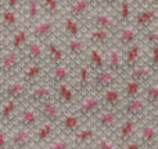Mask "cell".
<instances>
[{
    "mask_svg": "<svg viewBox=\"0 0 158 149\" xmlns=\"http://www.w3.org/2000/svg\"><path fill=\"white\" fill-rule=\"evenodd\" d=\"M25 66L24 53L13 49H3L2 52V82L18 78L21 70Z\"/></svg>",
    "mask_w": 158,
    "mask_h": 149,
    "instance_id": "6da1fadb",
    "label": "cell"
},
{
    "mask_svg": "<svg viewBox=\"0 0 158 149\" xmlns=\"http://www.w3.org/2000/svg\"><path fill=\"white\" fill-rule=\"evenodd\" d=\"M101 109H103V102H101L100 94L89 92L87 95H85L79 99L78 105L72 110L78 116H81L85 121H93V119L97 116Z\"/></svg>",
    "mask_w": 158,
    "mask_h": 149,
    "instance_id": "7a4b0ae2",
    "label": "cell"
},
{
    "mask_svg": "<svg viewBox=\"0 0 158 149\" xmlns=\"http://www.w3.org/2000/svg\"><path fill=\"white\" fill-rule=\"evenodd\" d=\"M89 22L90 27L100 28V29L110 31L115 35L122 25H121L119 20H118L117 14L111 13V10H96L89 15Z\"/></svg>",
    "mask_w": 158,
    "mask_h": 149,
    "instance_id": "3957f363",
    "label": "cell"
},
{
    "mask_svg": "<svg viewBox=\"0 0 158 149\" xmlns=\"http://www.w3.org/2000/svg\"><path fill=\"white\" fill-rule=\"evenodd\" d=\"M56 94V102L64 109V110H72L78 105L81 95L78 94L74 82H63L53 86Z\"/></svg>",
    "mask_w": 158,
    "mask_h": 149,
    "instance_id": "277c9868",
    "label": "cell"
},
{
    "mask_svg": "<svg viewBox=\"0 0 158 149\" xmlns=\"http://www.w3.org/2000/svg\"><path fill=\"white\" fill-rule=\"evenodd\" d=\"M140 123L142 121H137V120L122 116L119 124L117 125V128H115L114 133H112L110 137L114 139L115 144H117L118 147H121V145L126 144V142L132 141V139H136Z\"/></svg>",
    "mask_w": 158,
    "mask_h": 149,
    "instance_id": "5b68a950",
    "label": "cell"
},
{
    "mask_svg": "<svg viewBox=\"0 0 158 149\" xmlns=\"http://www.w3.org/2000/svg\"><path fill=\"white\" fill-rule=\"evenodd\" d=\"M150 112L151 107L147 103V100L144 99V96L125 100L122 109H121V114L123 117H129V119L137 120V121L146 120L148 117V114H150Z\"/></svg>",
    "mask_w": 158,
    "mask_h": 149,
    "instance_id": "8992f818",
    "label": "cell"
},
{
    "mask_svg": "<svg viewBox=\"0 0 158 149\" xmlns=\"http://www.w3.org/2000/svg\"><path fill=\"white\" fill-rule=\"evenodd\" d=\"M122 114L121 112H115V110H110V109H101L98 112V114L93 119V124L96 125V128L98 130V133L101 134H107L111 135L114 133V130L117 128V125L119 124Z\"/></svg>",
    "mask_w": 158,
    "mask_h": 149,
    "instance_id": "52a82bcc",
    "label": "cell"
},
{
    "mask_svg": "<svg viewBox=\"0 0 158 149\" xmlns=\"http://www.w3.org/2000/svg\"><path fill=\"white\" fill-rule=\"evenodd\" d=\"M92 78L93 71L90 70L86 60H79V63H75V74L72 82L81 96L92 92Z\"/></svg>",
    "mask_w": 158,
    "mask_h": 149,
    "instance_id": "ba28073f",
    "label": "cell"
},
{
    "mask_svg": "<svg viewBox=\"0 0 158 149\" xmlns=\"http://www.w3.org/2000/svg\"><path fill=\"white\" fill-rule=\"evenodd\" d=\"M40 123H42V117H40V113H39L38 107H36L35 105L24 102L21 105V109H19L18 114H17L14 127L35 130Z\"/></svg>",
    "mask_w": 158,
    "mask_h": 149,
    "instance_id": "9c48e42d",
    "label": "cell"
},
{
    "mask_svg": "<svg viewBox=\"0 0 158 149\" xmlns=\"http://www.w3.org/2000/svg\"><path fill=\"white\" fill-rule=\"evenodd\" d=\"M54 99H56L54 88H53L52 84H49L44 80V81H40V82L35 84V85L29 86V91H28L25 102L38 106V105H40V103L49 102V100H54Z\"/></svg>",
    "mask_w": 158,
    "mask_h": 149,
    "instance_id": "30bf717a",
    "label": "cell"
},
{
    "mask_svg": "<svg viewBox=\"0 0 158 149\" xmlns=\"http://www.w3.org/2000/svg\"><path fill=\"white\" fill-rule=\"evenodd\" d=\"M28 91H29V85L19 78L6 81V82H2V100L13 99L17 102H25Z\"/></svg>",
    "mask_w": 158,
    "mask_h": 149,
    "instance_id": "8fae6325",
    "label": "cell"
},
{
    "mask_svg": "<svg viewBox=\"0 0 158 149\" xmlns=\"http://www.w3.org/2000/svg\"><path fill=\"white\" fill-rule=\"evenodd\" d=\"M136 139L144 149H158V127L148 117L140 123Z\"/></svg>",
    "mask_w": 158,
    "mask_h": 149,
    "instance_id": "7c38bea8",
    "label": "cell"
},
{
    "mask_svg": "<svg viewBox=\"0 0 158 149\" xmlns=\"http://www.w3.org/2000/svg\"><path fill=\"white\" fill-rule=\"evenodd\" d=\"M74 74H75V64L71 66L69 63L65 61L63 64L50 66L47 68L46 81L49 84H52L53 86H56L63 82H71L74 80Z\"/></svg>",
    "mask_w": 158,
    "mask_h": 149,
    "instance_id": "4fadbf2b",
    "label": "cell"
},
{
    "mask_svg": "<svg viewBox=\"0 0 158 149\" xmlns=\"http://www.w3.org/2000/svg\"><path fill=\"white\" fill-rule=\"evenodd\" d=\"M47 68H49V66L46 63H25L18 78L29 86H32L40 81L46 80Z\"/></svg>",
    "mask_w": 158,
    "mask_h": 149,
    "instance_id": "5bb4252c",
    "label": "cell"
},
{
    "mask_svg": "<svg viewBox=\"0 0 158 149\" xmlns=\"http://www.w3.org/2000/svg\"><path fill=\"white\" fill-rule=\"evenodd\" d=\"M121 80H122V77H119L118 74H115L114 71L108 68L94 72L92 78V92L103 94L104 91L112 88V86H118Z\"/></svg>",
    "mask_w": 158,
    "mask_h": 149,
    "instance_id": "9a60e30c",
    "label": "cell"
},
{
    "mask_svg": "<svg viewBox=\"0 0 158 149\" xmlns=\"http://www.w3.org/2000/svg\"><path fill=\"white\" fill-rule=\"evenodd\" d=\"M56 20L53 17H44V18L38 20L36 22H33L32 25H29V31H31V38H35L38 41L46 42L49 39L53 38L56 32Z\"/></svg>",
    "mask_w": 158,
    "mask_h": 149,
    "instance_id": "2e32d148",
    "label": "cell"
},
{
    "mask_svg": "<svg viewBox=\"0 0 158 149\" xmlns=\"http://www.w3.org/2000/svg\"><path fill=\"white\" fill-rule=\"evenodd\" d=\"M63 39V46L65 49L67 55L72 59L74 61H79V60H85L86 59V55L89 52V42H87L86 38H67Z\"/></svg>",
    "mask_w": 158,
    "mask_h": 149,
    "instance_id": "e0dca14e",
    "label": "cell"
},
{
    "mask_svg": "<svg viewBox=\"0 0 158 149\" xmlns=\"http://www.w3.org/2000/svg\"><path fill=\"white\" fill-rule=\"evenodd\" d=\"M86 39L90 46L98 47L101 50H107L111 45L115 43V35L110 31L100 29V28L89 27L86 33Z\"/></svg>",
    "mask_w": 158,
    "mask_h": 149,
    "instance_id": "ac0fdd59",
    "label": "cell"
},
{
    "mask_svg": "<svg viewBox=\"0 0 158 149\" xmlns=\"http://www.w3.org/2000/svg\"><path fill=\"white\" fill-rule=\"evenodd\" d=\"M85 123H87V121H85L74 110H65L57 125H58V131H60L61 135L72 137Z\"/></svg>",
    "mask_w": 158,
    "mask_h": 149,
    "instance_id": "d6986e66",
    "label": "cell"
},
{
    "mask_svg": "<svg viewBox=\"0 0 158 149\" xmlns=\"http://www.w3.org/2000/svg\"><path fill=\"white\" fill-rule=\"evenodd\" d=\"M24 53L25 63H46V45L44 42L38 41L35 38H31L29 42L27 43V46L22 50Z\"/></svg>",
    "mask_w": 158,
    "mask_h": 149,
    "instance_id": "ffe728a7",
    "label": "cell"
},
{
    "mask_svg": "<svg viewBox=\"0 0 158 149\" xmlns=\"http://www.w3.org/2000/svg\"><path fill=\"white\" fill-rule=\"evenodd\" d=\"M106 57H107V68L114 71L119 77H126V68H125V63H123V50L117 43L111 45L106 50Z\"/></svg>",
    "mask_w": 158,
    "mask_h": 149,
    "instance_id": "44dd1931",
    "label": "cell"
},
{
    "mask_svg": "<svg viewBox=\"0 0 158 149\" xmlns=\"http://www.w3.org/2000/svg\"><path fill=\"white\" fill-rule=\"evenodd\" d=\"M57 135H60L58 125L56 124V123H50V121L42 120L40 124L33 130V142H35L36 145L44 147V145H47L50 141H53Z\"/></svg>",
    "mask_w": 158,
    "mask_h": 149,
    "instance_id": "7402d4cb",
    "label": "cell"
},
{
    "mask_svg": "<svg viewBox=\"0 0 158 149\" xmlns=\"http://www.w3.org/2000/svg\"><path fill=\"white\" fill-rule=\"evenodd\" d=\"M98 130L92 121H87L71 137L75 147H93L98 135Z\"/></svg>",
    "mask_w": 158,
    "mask_h": 149,
    "instance_id": "603a6c76",
    "label": "cell"
},
{
    "mask_svg": "<svg viewBox=\"0 0 158 149\" xmlns=\"http://www.w3.org/2000/svg\"><path fill=\"white\" fill-rule=\"evenodd\" d=\"M140 33H143V32L137 27H135L133 24L122 25L118 29V32L115 33V43L123 50L126 47L132 46V45L137 43Z\"/></svg>",
    "mask_w": 158,
    "mask_h": 149,
    "instance_id": "cb8c5ba5",
    "label": "cell"
},
{
    "mask_svg": "<svg viewBox=\"0 0 158 149\" xmlns=\"http://www.w3.org/2000/svg\"><path fill=\"white\" fill-rule=\"evenodd\" d=\"M156 22H158V10L154 6H148V7L142 8L135 13L132 24L139 28L142 32H144V31L153 28Z\"/></svg>",
    "mask_w": 158,
    "mask_h": 149,
    "instance_id": "d4e9b609",
    "label": "cell"
},
{
    "mask_svg": "<svg viewBox=\"0 0 158 149\" xmlns=\"http://www.w3.org/2000/svg\"><path fill=\"white\" fill-rule=\"evenodd\" d=\"M24 102H17L13 99L2 100V107H0V124L4 127H14L17 114H18L21 105Z\"/></svg>",
    "mask_w": 158,
    "mask_h": 149,
    "instance_id": "484cf974",
    "label": "cell"
},
{
    "mask_svg": "<svg viewBox=\"0 0 158 149\" xmlns=\"http://www.w3.org/2000/svg\"><path fill=\"white\" fill-rule=\"evenodd\" d=\"M46 45V59H47V66H57V64H63L67 61V52L64 49L63 43L57 42L56 39H49L44 42Z\"/></svg>",
    "mask_w": 158,
    "mask_h": 149,
    "instance_id": "4316f807",
    "label": "cell"
},
{
    "mask_svg": "<svg viewBox=\"0 0 158 149\" xmlns=\"http://www.w3.org/2000/svg\"><path fill=\"white\" fill-rule=\"evenodd\" d=\"M101 102H103L104 109H110V110L121 112L123 103H125V98L121 91L119 86H112V88L104 91L103 94H100Z\"/></svg>",
    "mask_w": 158,
    "mask_h": 149,
    "instance_id": "83f0119b",
    "label": "cell"
},
{
    "mask_svg": "<svg viewBox=\"0 0 158 149\" xmlns=\"http://www.w3.org/2000/svg\"><path fill=\"white\" fill-rule=\"evenodd\" d=\"M33 144V130L21 127L11 128V149H28Z\"/></svg>",
    "mask_w": 158,
    "mask_h": 149,
    "instance_id": "f1b7e54d",
    "label": "cell"
},
{
    "mask_svg": "<svg viewBox=\"0 0 158 149\" xmlns=\"http://www.w3.org/2000/svg\"><path fill=\"white\" fill-rule=\"evenodd\" d=\"M36 107H38L39 113H40L42 120L50 121V123H56V124H58L61 116H63L64 112H65L57 102H56V99L40 103V105H38Z\"/></svg>",
    "mask_w": 158,
    "mask_h": 149,
    "instance_id": "f546056e",
    "label": "cell"
},
{
    "mask_svg": "<svg viewBox=\"0 0 158 149\" xmlns=\"http://www.w3.org/2000/svg\"><path fill=\"white\" fill-rule=\"evenodd\" d=\"M85 60H86V63L89 64V67L93 71V74H94V72H98V71H103V70L107 68L106 50H101V49H98V47L90 46Z\"/></svg>",
    "mask_w": 158,
    "mask_h": 149,
    "instance_id": "4dcf8cb0",
    "label": "cell"
},
{
    "mask_svg": "<svg viewBox=\"0 0 158 149\" xmlns=\"http://www.w3.org/2000/svg\"><path fill=\"white\" fill-rule=\"evenodd\" d=\"M21 27L18 18V10L3 7L2 10V33L10 36L15 29Z\"/></svg>",
    "mask_w": 158,
    "mask_h": 149,
    "instance_id": "1f68e13d",
    "label": "cell"
},
{
    "mask_svg": "<svg viewBox=\"0 0 158 149\" xmlns=\"http://www.w3.org/2000/svg\"><path fill=\"white\" fill-rule=\"evenodd\" d=\"M31 39V31H29V25L28 27H21L18 29H15L10 36H8V49L13 50H18V52H22L24 47L27 46V43Z\"/></svg>",
    "mask_w": 158,
    "mask_h": 149,
    "instance_id": "d6a6232c",
    "label": "cell"
},
{
    "mask_svg": "<svg viewBox=\"0 0 158 149\" xmlns=\"http://www.w3.org/2000/svg\"><path fill=\"white\" fill-rule=\"evenodd\" d=\"M142 55L143 50H142V45L139 42L123 49V63H125L126 72L131 71L132 68H135L139 64H142Z\"/></svg>",
    "mask_w": 158,
    "mask_h": 149,
    "instance_id": "836d02e7",
    "label": "cell"
},
{
    "mask_svg": "<svg viewBox=\"0 0 158 149\" xmlns=\"http://www.w3.org/2000/svg\"><path fill=\"white\" fill-rule=\"evenodd\" d=\"M126 78H131V80L139 81L142 84H148L151 81L156 80V72L153 71L148 64H139L135 68H132L131 71L126 72Z\"/></svg>",
    "mask_w": 158,
    "mask_h": 149,
    "instance_id": "e575fe53",
    "label": "cell"
},
{
    "mask_svg": "<svg viewBox=\"0 0 158 149\" xmlns=\"http://www.w3.org/2000/svg\"><path fill=\"white\" fill-rule=\"evenodd\" d=\"M61 28H63V33L67 38H79L82 36V24L81 20L75 18V17L69 15V14H64L63 20H61Z\"/></svg>",
    "mask_w": 158,
    "mask_h": 149,
    "instance_id": "d590c367",
    "label": "cell"
},
{
    "mask_svg": "<svg viewBox=\"0 0 158 149\" xmlns=\"http://www.w3.org/2000/svg\"><path fill=\"white\" fill-rule=\"evenodd\" d=\"M144 86H146V84L131 80V78H126V80L123 81V85H121V91H122L125 100H129V99H135V98L143 96V94H144Z\"/></svg>",
    "mask_w": 158,
    "mask_h": 149,
    "instance_id": "8d00e7d4",
    "label": "cell"
},
{
    "mask_svg": "<svg viewBox=\"0 0 158 149\" xmlns=\"http://www.w3.org/2000/svg\"><path fill=\"white\" fill-rule=\"evenodd\" d=\"M90 7H93L90 0H74V2L68 3L67 14L81 20V18H83V17L87 15V13L90 11Z\"/></svg>",
    "mask_w": 158,
    "mask_h": 149,
    "instance_id": "74e56055",
    "label": "cell"
},
{
    "mask_svg": "<svg viewBox=\"0 0 158 149\" xmlns=\"http://www.w3.org/2000/svg\"><path fill=\"white\" fill-rule=\"evenodd\" d=\"M133 3L131 0H122L119 3L117 8H115V14H117L118 20H119L121 25H128L133 22V7H132Z\"/></svg>",
    "mask_w": 158,
    "mask_h": 149,
    "instance_id": "f35d334b",
    "label": "cell"
},
{
    "mask_svg": "<svg viewBox=\"0 0 158 149\" xmlns=\"http://www.w3.org/2000/svg\"><path fill=\"white\" fill-rule=\"evenodd\" d=\"M42 11L40 0H25V20L29 25L40 20Z\"/></svg>",
    "mask_w": 158,
    "mask_h": 149,
    "instance_id": "ab89813d",
    "label": "cell"
},
{
    "mask_svg": "<svg viewBox=\"0 0 158 149\" xmlns=\"http://www.w3.org/2000/svg\"><path fill=\"white\" fill-rule=\"evenodd\" d=\"M144 99L150 105V107H158V82L156 80L146 84L144 86V94H143Z\"/></svg>",
    "mask_w": 158,
    "mask_h": 149,
    "instance_id": "60d3db41",
    "label": "cell"
},
{
    "mask_svg": "<svg viewBox=\"0 0 158 149\" xmlns=\"http://www.w3.org/2000/svg\"><path fill=\"white\" fill-rule=\"evenodd\" d=\"M42 10L43 14H46L47 17H58L61 14V2L60 0H40Z\"/></svg>",
    "mask_w": 158,
    "mask_h": 149,
    "instance_id": "b9f144b4",
    "label": "cell"
},
{
    "mask_svg": "<svg viewBox=\"0 0 158 149\" xmlns=\"http://www.w3.org/2000/svg\"><path fill=\"white\" fill-rule=\"evenodd\" d=\"M74 142H72L71 137L65 135H57L53 141H50L47 145H44V149H74Z\"/></svg>",
    "mask_w": 158,
    "mask_h": 149,
    "instance_id": "7bdbcfd3",
    "label": "cell"
},
{
    "mask_svg": "<svg viewBox=\"0 0 158 149\" xmlns=\"http://www.w3.org/2000/svg\"><path fill=\"white\" fill-rule=\"evenodd\" d=\"M93 149H119V147L115 144V141L110 135L100 133L93 144Z\"/></svg>",
    "mask_w": 158,
    "mask_h": 149,
    "instance_id": "ee69618b",
    "label": "cell"
},
{
    "mask_svg": "<svg viewBox=\"0 0 158 149\" xmlns=\"http://www.w3.org/2000/svg\"><path fill=\"white\" fill-rule=\"evenodd\" d=\"M11 128L2 125L0 130V149H11Z\"/></svg>",
    "mask_w": 158,
    "mask_h": 149,
    "instance_id": "f6af8a7d",
    "label": "cell"
},
{
    "mask_svg": "<svg viewBox=\"0 0 158 149\" xmlns=\"http://www.w3.org/2000/svg\"><path fill=\"white\" fill-rule=\"evenodd\" d=\"M147 64L157 74L158 72V45H150V56H148Z\"/></svg>",
    "mask_w": 158,
    "mask_h": 149,
    "instance_id": "bcb514c9",
    "label": "cell"
},
{
    "mask_svg": "<svg viewBox=\"0 0 158 149\" xmlns=\"http://www.w3.org/2000/svg\"><path fill=\"white\" fill-rule=\"evenodd\" d=\"M143 36H144L146 42H147L148 45H158V31L156 28H150V29L144 31L143 32Z\"/></svg>",
    "mask_w": 158,
    "mask_h": 149,
    "instance_id": "7dc6e473",
    "label": "cell"
},
{
    "mask_svg": "<svg viewBox=\"0 0 158 149\" xmlns=\"http://www.w3.org/2000/svg\"><path fill=\"white\" fill-rule=\"evenodd\" d=\"M122 2V0H100V4H98V7L104 8V10H114L119 6V3Z\"/></svg>",
    "mask_w": 158,
    "mask_h": 149,
    "instance_id": "c3c4849f",
    "label": "cell"
},
{
    "mask_svg": "<svg viewBox=\"0 0 158 149\" xmlns=\"http://www.w3.org/2000/svg\"><path fill=\"white\" fill-rule=\"evenodd\" d=\"M119 149H144V147H143L142 144H140L137 139H132V141L126 142V144L121 145Z\"/></svg>",
    "mask_w": 158,
    "mask_h": 149,
    "instance_id": "681fc988",
    "label": "cell"
},
{
    "mask_svg": "<svg viewBox=\"0 0 158 149\" xmlns=\"http://www.w3.org/2000/svg\"><path fill=\"white\" fill-rule=\"evenodd\" d=\"M21 3H24V0H4V4L3 7L7 8H13V10H18Z\"/></svg>",
    "mask_w": 158,
    "mask_h": 149,
    "instance_id": "f907efd6",
    "label": "cell"
},
{
    "mask_svg": "<svg viewBox=\"0 0 158 149\" xmlns=\"http://www.w3.org/2000/svg\"><path fill=\"white\" fill-rule=\"evenodd\" d=\"M148 119L151 120V121L154 123V124L158 127V107H153L150 112V114H148Z\"/></svg>",
    "mask_w": 158,
    "mask_h": 149,
    "instance_id": "816d5d0a",
    "label": "cell"
},
{
    "mask_svg": "<svg viewBox=\"0 0 158 149\" xmlns=\"http://www.w3.org/2000/svg\"><path fill=\"white\" fill-rule=\"evenodd\" d=\"M133 4H137V6H142V4H146V3L151 2V0H131Z\"/></svg>",
    "mask_w": 158,
    "mask_h": 149,
    "instance_id": "f5cc1de1",
    "label": "cell"
},
{
    "mask_svg": "<svg viewBox=\"0 0 158 149\" xmlns=\"http://www.w3.org/2000/svg\"><path fill=\"white\" fill-rule=\"evenodd\" d=\"M28 149H44L43 147H40V145H36V144H33V145H31Z\"/></svg>",
    "mask_w": 158,
    "mask_h": 149,
    "instance_id": "db71d44e",
    "label": "cell"
},
{
    "mask_svg": "<svg viewBox=\"0 0 158 149\" xmlns=\"http://www.w3.org/2000/svg\"><path fill=\"white\" fill-rule=\"evenodd\" d=\"M93 4V7H98V4H100V0H90Z\"/></svg>",
    "mask_w": 158,
    "mask_h": 149,
    "instance_id": "11a10c76",
    "label": "cell"
},
{
    "mask_svg": "<svg viewBox=\"0 0 158 149\" xmlns=\"http://www.w3.org/2000/svg\"><path fill=\"white\" fill-rule=\"evenodd\" d=\"M74 149H93V147H74Z\"/></svg>",
    "mask_w": 158,
    "mask_h": 149,
    "instance_id": "9f6ffc18",
    "label": "cell"
},
{
    "mask_svg": "<svg viewBox=\"0 0 158 149\" xmlns=\"http://www.w3.org/2000/svg\"><path fill=\"white\" fill-rule=\"evenodd\" d=\"M151 3H153V6L158 10V0H151Z\"/></svg>",
    "mask_w": 158,
    "mask_h": 149,
    "instance_id": "6f0895ef",
    "label": "cell"
},
{
    "mask_svg": "<svg viewBox=\"0 0 158 149\" xmlns=\"http://www.w3.org/2000/svg\"><path fill=\"white\" fill-rule=\"evenodd\" d=\"M156 81H157V82H158V72H157V74H156Z\"/></svg>",
    "mask_w": 158,
    "mask_h": 149,
    "instance_id": "680465c9",
    "label": "cell"
},
{
    "mask_svg": "<svg viewBox=\"0 0 158 149\" xmlns=\"http://www.w3.org/2000/svg\"><path fill=\"white\" fill-rule=\"evenodd\" d=\"M154 28H156V29L158 31V22H157V24H156V27H154Z\"/></svg>",
    "mask_w": 158,
    "mask_h": 149,
    "instance_id": "91938a15",
    "label": "cell"
},
{
    "mask_svg": "<svg viewBox=\"0 0 158 149\" xmlns=\"http://www.w3.org/2000/svg\"><path fill=\"white\" fill-rule=\"evenodd\" d=\"M67 2H68V3H71V2H74V0H67Z\"/></svg>",
    "mask_w": 158,
    "mask_h": 149,
    "instance_id": "94428289",
    "label": "cell"
}]
</instances>
